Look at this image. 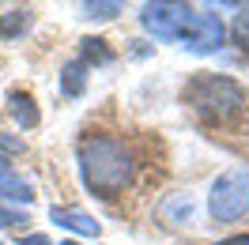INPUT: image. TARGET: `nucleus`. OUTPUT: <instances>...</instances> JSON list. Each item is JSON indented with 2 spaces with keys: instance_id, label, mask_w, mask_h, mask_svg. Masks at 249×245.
<instances>
[{
  "instance_id": "obj_16",
  "label": "nucleus",
  "mask_w": 249,
  "mask_h": 245,
  "mask_svg": "<svg viewBox=\"0 0 249 245\" xmlns=\"http://www.w3.org/2000/svg\"><path fill=\"white\" fill-rule=\"evenodd\" d=\"M0 174H8V158L4 155H0Z\"/></svg>"
},
{
  "instance_id": "obj_7",
  "label": "nucleus",
  "mask_w": 249,
  "mask_h": 245,
  "mask_svg": "<svg viewBox=\"0 0 249 245\" xmlns=\"http://www.w3.org/2000/svg\"><path fill=\"white\" fill-rule=\"evenodd\" d=\"M0 200H16V204H31L34 200V189L23 177H16L12 170L8 174H0Z\"/></svg>"
},
{
  "instance_id": "obj_14",
  "label": "nucleus",
  "mask_w": 249,
  "mask_h": 245,
  "mask_svg": "<svg viewBox=\"0 0 249 245\" xmlns=\"http://www.w3.org/2000/svg\"><path fill=\"white\" fill-rule=\"evenodd\" d=\"M19 245H49V238L46 234H31V238H23Z\"/></svg>"
},
{
  "instance_id": "obj_3",
  "label": "nucleus",
  "mask_w": 249,
  "mask_h": 245,
  "mask_svg": "<svg viewBox=\"0 0 249 245\" xmlns=\"http://www.w3.org/2000/svg\"><path fill=\"white\" fill-rule=\"evenodd\" d=\"M208 211L215 223H238L249 211V166H234L212 181Z\"/></svg>"
},
{
  "instance_id": "obj_4",
  "label": "nucleus",
  "mask_w": 249,
  "mask_h": 245,
  "mask_svg": "<svg viewBox=\"0 0 249 245\" xmlns=\"http://www.w3.org/2000/svg\"><path fill=\"white\" fill-rule=\"evenodd\" d=\"M174 42H181V46L193 49V53H215V49L227 42V27H223L212 12H193V8H189V16H185V23H181V31H178Z\"/></svg>"
},
{
  "instance_id": "obj_10",
  "label": "nucleus",
  "mask_w": 249,
  "mask_h": 245,
  "mask_svg": "<svg viewBox=\"0 0 249 245\" xmlns=\"http://www.w3.org/2000/svg\"><path fill=\"white\" fill-rule=\"evenodd\" d=\"M27 12L19 8V12H12L8 19H0V38H16V34H23V27H27Z\"/></svg>"
},
{
  "instance_id": "obj_5",
  "label": "nucleus",
  "mask_w": 249,
  "mask_h": 245,
  "mask_svg": "<svg viewBox=\"0 0 249 245\" xmlns=\"http://www.w3.org/2000/svg\"><path fill=\"white\" fill-rule=\"evenodd\" d=\"M189 8L185 4H143L140 8V27L147 34H155L162 42H174L178 31H181V23H185Z\"/></svg>"
},
{
  "instance_id": "obj_12",
  "label": "nucleus",
  "mask_w": 249,
  "mask_h": 245,
  "mask_svg": "<svg viewBox=\"0 0 249 245\" xmlns=\"http://www.w3.org/2000/svg\"><path fill=\"white\" fill-rule=\"evenodd\" d=\"M0 223H4V227H23V223H27V215H23V211H12V208H4V204H0Z\"/></svg>"
},
{
  "instance_id": "obj_8",
  "label": "nucleus",
  "mask_w": 249,
  "mask_h": 245,
  "mask_svg": "<svg viewBox=\"0 0 249 245\" xmlns=\"http://www.w3.org/2000/svg\"><path fill=\"white\" fill-rule=\"evenodd\" d=\"M83 87H87V64H83V61H72L61 72V91L68 94V98H79Z\"/></svg>"
},
{
  "instance_id": "obj_2",
  "label": "nucleus",
  "mask_w": 249,
  "mask_h": 245,
  "mask_svg": "<svg viewBox=\"0 0 249 245\" xmlns=\"http://www.w3.org/2000/svg\"><path fill=\"white\" fill-rule=\"evenodd\" d=\"M185 98L200 117H208V121H215V124L238 117L242 106H246V91L231 76H196L185 87Z\"/></svg>"
},
{
  "instance_id": "obj_6",
  "label": "nucleus",
  "mask_w": 249,
  "mask_h": 245,
  "mask_svg": "<svg viewBox=\"0 0 249 245\" xmlns=\"http://www.w3.org/2000/svg\"><path fill=\"white\" fill-rule=\"evenodd\" d=\"M49 219H53L61 230H72V234H83V238H98V234H102V227L94 223L91 215H87V211H76V208H53Z\"/></svg>"
},
{
  "instance_id": "obj_15",
  "label": "nucleus",
  "mask_w": 249,
  "mask_h": 245,
  "mask_svg": "<svg viewBox=\"0 0 249 245\" xmlns=\"http://www.w3.org/2000/svg\"><path fill=\"white\" fill-rule=\"evenodd\" d=\"M215 245H249V234H238V238H227V242H215Z\"/></svg>"
},
{
  "instance_id": "obj_17",
  "label": "nucleus",
  "mask_w": 249,
  "mask_h": 245,
  "mask_svg": "<svg viewBox=\"0 0 249 245\" xmlns=\"http://www.w3.org/2000/svg\"><path fill=\"white\" fill-rule=\"evenodd\" d=\"M64 245H79V242H64Z\"/></svg>"
},
{
  "instance_id": "obj_11",
  "label": "nucleus",
  "mask_w": 249,
  "mask_h": 245,
  "mask_svg": "<svg viewBox=\"0 0 249 245\" xmlns=\"http://www.w3.org/2000/svg\"><path fill=\"white\" fill-rule=\"evenodd\" d=\"M117 12H121V4H83L87 19H113Z\"/></svg>"
},
{
  "instance_id": "obj_9",
  "label": "nucleus",
  "mask_w": 249,
  "mask_h": 245,
  "mask_svg": "<svg viewBox=\"0 0 249 245\" xmlns=\"http://www.w3.org/2000/svg\"><path fill=\"white\" fill-rule=\"evenodd\" d=\"M8 109L16 113V121L23 124V128H34V124H38V106L31 102V94L12 91V98H8Z\"/></svg>"
},
{
  "instance_id": "obj_1",
  "label": "nucleus",
  "mask_w": 249,
  "mask_h": 245,
  "mask_svg": "<svg viewBox=\"0 0 249 245\" xmlns=\"http://www.w3.org/2000/svg\"><path fill=\"white\" fill-rule=\"evenodd\" d=\"M76 158H79L83 185L102 200L124 192V185L132 181V155L113 136H87L79 143Z\"/></svg>"
},
{
  "instance_id": "obj_13",
  "label": "nucleus",
  "mask_w": 249,
  "mask_h": 245,
  "mask_svg": "<svg viewBox=\"0 0 249 245\" xmlns=\"http://www.w3.org/2000/svg\"><path fill=\"white\" fill-rule=\"evenodd\" d=\"M234 34L242 38V46H249V8H242V16L234 23Z\"/></svg>"
}]
</instances>
